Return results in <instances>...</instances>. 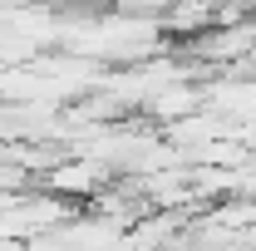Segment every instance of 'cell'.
I'll return each mask as SVG.
<instances>
[{
  "mask_svg": "<svg viewBox=\"0 0 256 251\" xmlns=\"http://www.w3.org/2000/svg\"><path fill=\"white\" fill-rule=\"evenodd\" d=\"M44 182H50V192H60L69 202H94L98 192L114 188V168H108L104 158H94V153H79V158L54 162Z\"/></svg>",
  "mask_w": 256,
  "mask_h": 251,
  "instance_id": "cell-1",
  "label": "cell"
}]
</instances>
